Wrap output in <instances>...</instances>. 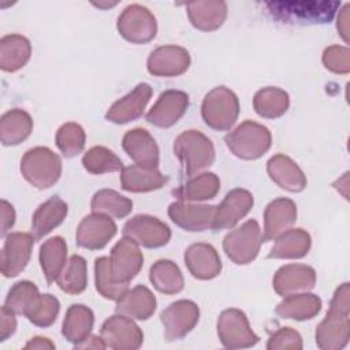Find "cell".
Masks as SVG:
<instances>
[{
    "label": "cell",
    "mask_w": 350,
    "mask_h": 350,
    "mask_svg": "<svg viewBox=\"0 0 350 350\" xmlns=\"http://www.w3.org/2000/svg\"><path fill=\"white\" fill-rule=\"evenodd\" d=\"M268 12L283 23H327L340 7L339 1H268Z\"/></svg>",
    "instance_id": "cell-1"
},
{
    "label": "cell",
    "mask_w": 350,
    "mask_h": 350,
    "mask_svg": "<svg viewBox=\"0 0 350 350\" xmlns=\"http://www.w3.org/2000/svg\"><path fill=\"white\" fill-rule=\"evenodd\" d=\"M174 153L183 167V174L189 178L208 168L215 161L212 141L198 130L180 133L175 138Z\"/></svg>",
    "instance_id": "cell-2"
},
{
    "label": "cell",
    "mask_w": 350,
    "mask_h": 350,
    "mask_svg": "<svg viewBox=\"0 0 350 350\" xmlns=\"http://www.w3.org/2000/svg\"><path fill=\"white\" fill-rule=\"evenodd\" d=\"M224 141L234 156L243 160H256L269 150L272 135L265 126L245 120L230 131Z\"/></svg>",
    "instance_id": "cell-3"
},
{
    "label": "cell",
    "mask_w": 350,
    "mask_h": 350,
    "mask_svg": "<svg viewBox=\"0 0 350 350\" xmlns=\"http://www.w3.org/2000/svg\"><path fill=\"white\" fill-rule=\"evenodd\" d=\"M21 172L34 187L48 189L53 186L62 175V160L49 148L36 146L23 154Z\"/></svg>",
    "instance_id": "cell-4"
},
{
    "label": "cell",
    "mask_w": 350,
    "mask_h": 350,
    "mask_svg": "<svg viewBox=\"0 0 350 350\" xmlns=\"http://www.w3.org/2000/svg\"><path fill=\"white\" fill-rule=\"evenodd\" d=\"M239 115V100L226 86H216L206 93L201 105V116L205 124L217 131L230 130Z\"/></svg>",
    "instance_id": "cell-5"
},
{
    "label": "cell",
    "mask_w": 350,
    "mask_h": 350,
    "mask_svg": "<svg viewBox=\"0 0 350 350\" xmlns=\"http://www.w3.org/2000/svg\"><path fill=\"white\" fill-rule=\"evenodd\" d=\"M262 242V232L258 223L250 219L224 237L223 249L232 262L246 265L257 257Z\"/></svg>",
    "instance_id": "cell-6"
},
{
    "label": "cell",
    "mask_w": 350,
    "mask_h": 350,
    "mask_svg": "<svg viewBox=\"0 0 350 350\" xmlns=\"http://www.w3.org/2000/svg\"><path fill=\"white\" fill-rule=\"evenodd\" d=\"M217 336L226 349H246L258 343L246 314L235 308L226 309L217 319Z\"/></svg>",
    "instance_id": "cell-7"
},
{
    "label": "cell",
    "mask_w": 350,
    "mask_h": 350,
    "mask_svg": "<svg viewBox=\"0 0 350 350\" xmlns=\"http://www.w3.org/2000/svg\"><path fill=\"white\" fill-rule=\"evenodd\" d=\"M119 34L133 44H146L157 33V22L149 8L141 4L127 5L118 18Z\"/></svg>",
    "instance_id": "cell-8"
},
{
    "label": "cell",
    "mask_w": 350,
    "mask_h": 350,
    "mask_svg": "<svg viewBox=\"0 0 350 350\" xmlns=\"http://www.w3.org/2000/svg\"><path fill=\"white\" fill-rule=\"evenodd\" d=\"M123 237L130 238L138 246L148 249L161 247L171 239L170 227L150 215H137L123 226Z\"/></svg>",
    "instance_id": "cell-9"
},
{
    "label": "cell",
    "mask_w": 350,
    "mask_h": 350,
    "mask_svg": "<svg viewBox=\"0 0 350 350\" xmlns=\"http://www.w3.org/2000/svg\"><path fill=\"white\" fill-rule=\"evenodd\" d=\"M107 347L113 350H137L144 342L142 329L124 314H113L107 319L100 329Z\"/></svg>",
    "instance_id": "cell-10"
},
{
    "label": "cell",
    "mask_w": 350,
    "mask_h": 350,
    "mask_svg": "<svg viewBox=\"0 0 350 350\" xmlns=\"http://www.w3.org/2000/svg\"><path fill=\"white\" fill-rule=\"evenodd\" d=\"M200 308L190 299H179L170 304L160 314L167 340H179L185 338L198 323Z\"/></svg>",
    "instance_id": "cell-11"
},
{
    "label": "cell",
    "mask_w": 350,
    "mask_h": 350,
    "mask_svg": "<svg viewBox=\"0 0 350 350\" xmlns=\"http://www.w3.org/2000/svg\"><path fill=\"white\" fill-rule=\"evenodd\" d=\"M350 312L329 305L324 320L316 328V345L321 350H340L350 339Z\"/></svg>",
    "instance_id": "cell-12"
},
{
    "label": "cell",
    "mask_w": 350,
    "mask_h": 350,
    "mask_svg": "<svg viewBox=\"0 0 350 350\" xmlns=\"http://www.w3.org/2000/svg\"><path fill=\"white\" fill-rule=\"evenodd\" d=\"M116 231V223L109 216L93 212L78 224L75 241L83 249L100 250L113 238Z\"/></svg>",
    "instance_id": "cell-13"
},
{
    "label": "cell",
    "mask_w": 350,
    "mask_h": 350,
    "mask_svg": "<svg viewBox=\"0 0 350 350\" xmlns=\"http://www.w3.org/2000/svg\"><path fill=\"white\" fill-rule=\"evenodd\" d=\"M253 204L254 200L249 190L241 187L230 190L215 209L212 230L220 231L235 227V224L250 212Z\"/></svg>",
    "instance_id": "cell-14"
},
{
    "label": "cell",
    "mask_w": 350,
    "mask_h": 350,
    "mask_svg": "<svg viewBox=\"0 0 350 350\" xmlns=\"http://www.w3.org/2000/svg\"><path fill=\"white\" fill-rule=\"evenodd\" d=\"M36 238L29 232H11L1 250V273L4 278L18 276L27 265Z\"/></svg>",
    "instance_id": "cell-15"
},
{
    "label": "cell",
    "mask_w": 350,
    "mask_h": 350,
    "mask_svg": "<svg viewBox=\"0 0 350 350\" xmlns=\"http://www.w3.org/2000/svg\"><path fill=\"white\" fill-rule=\"evenodd\" d=\"M111 272L113 278L129 284L134 279L144 265V256L139 246L127 237H123L115 243L109 256Z\"/></svg>",
    "instance_id": "cell-16"
},
{
    "label": "cell",
    "mask_w": 350,
    "mask_h": 350,
    "mask_svg": "<svg viewBox=\"0 0 350 350\" xmlns=\"http://www.w3.org/2000/svg\"><path fill=\"white\" fill-rule=\"evenodd\" d=\"M189 96L182 90L163 92L146 113V120L160 129L174 126L187 111Z\"/></svg>",
    "instance_id": "cell-17"
},
{
    "label": "cell",
    "mask_w": 350,
    "mask_h": 350,
    "mask_svg": "<svg viewBox=\"0 0 350 350\" xmlns=\"http://www.w3.org/2000/svg\"><path fill=\"white\" fill-rule=\"evenodd\" d=\"M150 85L142 82L138 83L130 93L123 96L120 100L115 101L107 111L105 119L115 124H124L133 122L142 116L150 97H152Z\"/></svg>",
    "instance_id": "cell-18"
},
{
    "label": "cell",
    "mask_w": 350,
    "mask_h": 350,
    "mask_svg": "<svg viewBox=\"0 0 350 350\" xmlns=\"http://www.w3.org/2000/svg\"><path fill=\"white\" fill-rule=\"evenodd\" d=\"M215 205L205 204H190L186 201H176L170 204L168 216L170 219L185 231H205L212 230Z\"/></svg>",
    "instance_id": "cell-19"
},
{
    "label": "cell",
    "mask_w": 350,
    "mask_h": 350,
    "mask_svg": "<svg viewBox=\"0 0 350 350\" xmlns=\"http://www.w3.org/2000/svg\"><path fill=\"white\" fill-rule=\"evenodd\" d=\"M190 66L187 49L178 45H163L156 48L148 57L146 68L154 77H178Z\"/></svg>",
    "instance_id": "cell-20"
},
{
    "label": "cell",
    "mask_w": 350,
    "mask_h": 350,
    "mask_svg": "<svg viewBox=\"0 0 350 350\" xmlns=\"http://www.w3.org/2000/svg\"><path fill=\"white\" fill-rule=\"evenodd\" d=\"M316 284V271L306 264H286L273 276V290L280 297L309 291Z\"/></svg>",
    "instance_id": "cell-21"
},
{
    "label": "cell",
    "mask_w": 350,
    "mask_h": 350,
    "mask_svg": "<svg viewBox=\"0 0 350 350\" xmlns=\"http://www.w3.org/2000/svg\"><path fill=\"white\" fill-rule=\"evenodd\" d=\"M185 264L189 272L200 280H211L221 272V260L216 249L204 242L190 245L185 252Z\"/></svg>",
    "instance_id": "cell-22"
},
{
    "label": "cell",
    "mask_w": 350,
    "mask_h": 350,
    "mask_svg": "<svg viewBox=\"0 0 350 350\" xmlns=\"http://www.w3.org/2000/svg\"><path fill=\"white\" fill-rule=\"evenodd\" d=\"M122 146L135 164L146 168H157L160 159L159 146L148 130L141 127L129 130L123 135Z\"/></svg>",
    "instance_id": "cell-23"
},
{
    "label": "cell",
    "mask_w": 350,
    "mask_h": 350,
    "mask_svg": "<svg viewBox=\"0 0 350 350\" xmlns=\"http://www.w3.org/2000/svg\"><path fill=\"white\" fill-rule=\"evenodd\" d=\"M297 220V205L293 200L280 197L271 201L264 211V234L262 239L272 241Z\"/></svg>",
    "instance_id": "cell-24"
},
{
    "label": "cell",
    "mask_w": 350,
    "mask_h": 350,
    "mask_svg": "<svg viewBox=\"0 0 350 350\" xmlns=\"http://www.w3.org/2000/svg\"><path fill=\"white\" fill-rule=\"evenodd\" d=\"M267 172L269 178L282 189L298 193L306 187V176L298 164L288 156L278 153L267 163Z\"/></svg>",
    "instance_id": "cell-25"
},
{
    "label": "cell",
    "mask_w": 350,
    "mask_h": 350,
    "mask_svg": "<svg viewBox=\"0 0 350 350\" xmlns=\"http://www.w3.org/2000/svg\"><path fill=\"white\" fill-rule=\"evenodd\" d=\"M156 310L154 294L142 284L127 290L118 301L115 312L135 320H148Z\"/></svg>",
    "instance_id": "cell-26"
},
{
    "label": "cell",
    "mask_w": 350,
    "mask_h": 350,
    "mask_svg": "<svg viewBox=\"0 0 350 350\" xmlns=\"http://www.w3.org/2000/svg\"><path fill=\"white\" fill-rule=\"evenodd\" d=\"M186 7L191 25L202 31L219 29L227 18V4L221 0H197Z\"/></svg>",
    "instance_id": "cell-27"
},
{
    "label": "cell",
    "mask_w": 350,
    "mask_h": 350,
    "mask_svg": "<svg viewBox=\"0 0 350 350\" xmlns=\"http://www.w3.org/2000/svg\"><path fill=\"white\" fill-rule=\"evenodd\" d=\"M68 212L67 204L57 196L44 201L31 217V235L36 239H41L55 230L66 219Z\"/></svg>",
    "instance_id": "cell-28"
},
{
    "label": "cell",
    "mask_w": 350,
    "mask_h": 350,
    "mask_svg": "<svg viewBox=\"0 0 350 350\" xmlns=\"http://www.w3.org/2000/svg\"><path fill=\"white\" fill-rule=\"evenodd\" d=\"M168 178L157 168H146L138 164L123 167L120 171V186L126 191L146 193L163 187Z\"/></svg>",
    "instance_id": "cell-29"
},
{
    "label": "cell",
    "mask_w": 350,
    "mask_h": 350,
    "mask_svg": "<svg viewBox=\"0 0 350 350\" xmlns=\"http://www.w3.org/2000/svg\"><path fill=\"white\" fill-rule=\"evenodd\" d=\"M312 239L304 228H288L275 238V243L268 253V258L297 260L308 254Z\"/></svg>",
    "instance_id": "cell-30"
},
{
    "label": "cell",
    "mask_w": 350,
    "mask_h": 350,
    "mask_svg": "<svg viewBox=\"0 0 350 350\" xmlns=\"http://www.w3.org/2000/svg\"><path fill=\"white\" fill-rule=\"evenodd\" d=\"M321 310V299L312 293H297L283 297L275 312L283 319L304 321L313 319Z\"/></svg>",
    "instance_id": "cell-31"
},
{
    "label": "cell",
    "mask_w": 350,
    "mask_h": 350,
    "mask_svg": "<svg viewBox=\"0 0 350 350\" xmlns=\"http://www.w3.org/2000/svg\"><path fill=\"white\" fill-rule=\"evenodd\" d=\"M220 190V179L213 172H202L191 176L187 182L172 190V196L179 201H205L212 200Z\"/></svg>",
    "instance_id": "cell-32"
},
{
    "label": "cell",
    "mask_w": 350,
    "mask_h": 350,
    "mask_svg": "<svg viewBox=\"0 0 350 350\" xmlns=\"http://www.w3.org/2000/svg\"><path fill=\"white\" fill-rule=\"evenodd\" d=\"M93 324V310L86 305L74 304L66 312L62 325V335L75 346L83 342L90 335Z\"/></svg>",
    "instance_id": "cell-33"
},
{
    "label": "cell",
    "mask_w": 350,
    "mask_h": 350,
    "mask_svg": "<svg viewBox=\"0 0 350 350\" xmlns=\"http://www.w3.org/2000/svg\"><path fill=\"white\" fill-rule=\"evenodd\" d=\"M31 44L21 34H7L0 40V68L5 72L21 70L30 59Z\"/></svg>",
    "instance_id": "cell-34"
},
{
    "label": "cell",
    "mask_w": 350,
    "mask_h": 350,
    "mask_svg": "<svg viewBox=\"0 0 350 350\" xmlns=\"http://www.w3.org/2000/svg\"><path fill=\"white\" fill-rule=\"evenodd\" d=\"M33 131L31 116L19 108L3 113L0 119V141L4 146H14L23 142Z\"/></svg>",
    "instance_id": "cell-35"
},
{
    "label": "cell",
    "mask_w": 350,
    "mask_h": 350,
    "mask_svg": "<svg viewBox=\"0 0 350 350\" xmlns=\"http://www.w3.org/2000/svg\"><path fill=\"white\" fill-rule=\"evenodd\" d=\"M40 265L46 279L51 284L56 282L59 273L67 262V243L62 237H52L46 239L40 247Z\"/></svg>",
    "instance_id": "cell-36"
},
{
    "label": "cell",
    "mask_w": 350,
    "mask_h": 350,
    "mask_svg": "<svg viewBox=\"0 0 350 350\" xmlns=\"http://www.w3.org/2000/svg\"><path fill=\"white\" fill-rule=\"evenodd\" d=\"M149 280L163 294H178L183 290L185 280L179 267L167 258L157 260L149 269Z\"/></svg>",
    "instance_id": "cell-37"
},
{
    "label": "cell",
    "mask_w": 350,
    "mask_h": 350,
    "mask_svg": "<svg viewBox=\"0 0 350 350\" xmlns=\"http://www.w3.org/2000/svg\"><path fill=\"white\" fill-rule=\"evenodd\" d=\"M290 105L288 93L275 86H267L253 97V108L256 113L264 119H276L286 113Z\"/></svg>",
    "instance_id": "cell-38"
},
{
    "label": "cell",
    "mask_w": 350,
    "mask_h": 350,
    "mask_svg": "<svg viewBox=\"0 0 350 350\" xmlns=\"http://www.w3.org/2000/svg\"><path fill=\"white\" fill-rule=\"evenodd\" d=\"M59 288L67 294H81L88 286V267L82 256H71L56 279Z\"/></svg>",
    "instance_id": "cell-39"
},
{
    "label": "cell",
    "mask_w": 350,
    "mask_h": 350,
    "mask_svg": "<svg viewBox=\"0 0 350 350\" xmlns=\"http://www.w3.org/2000/svg\"><path fill=\"white\" fill-rule=\"evenodd\" d=\"M90 208L96 213L123 219L133 211V201L115 190L103 189L96 191L92 197Z\"/></svg>",
    "instance_id": "cell-40"
},
{
    "label": "cell",
    "mask_w": 350,
    "mask_h": 350,
    "mask_svg": "<svg viewBox=\"0 0 350 350\" xmlns=\"http://www.w3.org/2000/svg\"><path fill=\"white\" fill-rule=\"evenodd\" d=\"M94 280L96 290L107 299L118 301L127 290L129 284L118 282L111 272L109 257H98L94 261Z\"/></svg>",
    "instance_id": "cell-41"
},
{
    "label": "cell",
    "mask_w": 350,
    "mask_h": 350,
    "mask_svg": "<svg viewBox=\"0 0 350 350\" xmlns=\"http://www.w3.org/2000/svg\"><path fill=\"white\" fill-rule=\"evenodd\" d=\"M60 302L52 294H38L27 306L23 316L37 327L52 325L59 314Z\"/></svg>",
    "instance_id": "cell-42"
},
{
    "label": "cell",
    "mask_w": 350,
    "mask_h": 350,
    "mask_svg": "<svg viewBox=\"0 0 350 350\" xmlns=\"http://www.w3.org/2000/svg\"><path fill=\"white\" fill-rule=\"evenodd\" d=\"M83 168L94 175L123 170L120 157L105 146H93L82 157Z\"/></svg>",
    "instance_id": "cell-43"
},
{
    "label": "cell",
    "mask_w": 350,
    "mask_h": 350,
    "mask_svg": "<svg viewBox=\"0 0 350 350\" xmlns=\"http://www.w3.org/2000/svg\"><path fill=\"white\" fill-rule=\"evenodd\" d=\"M55 141L62 154L67 159H71L78 156L83 150L86 134L82 126L74 122H68L59 127Z\"/></svg>",
    "instance_id": "cell-44"
},
{
    "label": "cell",
    "mask_w": 350,
    "mask_h": 350,
    "mask_svg": "<svg viewBox=\"0 0 350 350\" xmlns=\"http://www.w3.org/2000/svg\"><path fill=\"white\" fill-rule=\"evenodd\" d=\"M38 287L30 280L16 282L8 291L4 301V306L12 310L15 314H23L27 306L38 295Z\"/></svg>",
    "instance_id": "cell-45"
},
{
    "label": "cell",
    "mask_w": 350,
    "mask_h": 350,
    "mask_svg": "<svg viewBox=\"0 0 350 350\" xmlns=\"http://www.w3.org/2000/svg\"><path fill=\"white\" fill-rule=\"evenodd\" d=\"M323 64L335 74H347L350 71V51L347 46L331 45L323 52Z\"/></svg>",
    "instance_id": "cell-46"
},
{
    "label": "cell",
    "mask_w": 350,
    "mask_h": 350,
    "mask_svg": "<svg viewBox=\"0 0 350 350\" xmlns=\"http://www.w3.org/2000/svg\"><path fill=\"white\" fill-rule=\"evenodd\" d=\"M267 349L268 350H283V349L301 350L302 338L295 329L290 327H282L269 336L267 342Z\"/></svg>",
    "instance_id": "cell-47"
},
{
    "label": "cell",
    "mask_w": 350,
    "mask_h": 350,
    "mask_svg": "<svg viewBox=\"0 0 350 350\" xmlns=\"http://www.w3.org/2000/svg\"><path fill=\"white\" fill-rule=\"evenodd\" d=\"M16 329L15 313L7 309L4 305L0 310V342L7 340Z\"/></svg>",
    "instance_id": "cell-48"
},
{
    "label": "cell",
    "mask_w": 350,
    "mask_h": 350,
    "mask_svg": "<svg viewBox=\"0 0 350 350\" xmlns=\"http://www.w3.org/2000/svg\"><path fill=\"white\" fill-rule=\"evenodd\" d=\"M0 206H1V235L4 237L15 223V211H14V206L5 200H1Z\"/></svg>",
    "instance_id": "cell-49"
},
{
    "label": "cell",
    "mask_w": 350,
    "mask_h": 350,
    "mask_svg": "<svg viewBox=\"0 0 350 350\" xmlns=\"http://www.w3.org/2000/svg\"><path fill=\"white\" fill-rule=\"evenodd\" d=\"M349 10H350V4H345L343 8L339 11L338 22H336V29L345 42H349V21H350Z\"/></svg>",
    "instance_id": "cell-50"
},
{
    "label": "cell",
    "mask_w": 350,
    "mask_h": 350,
    "mask_svg": "<svg viewBox=\"0 0 350 350\" xmlns=\"http://www.w3.org/2000/svg\"><path fill=\"white\" fill-rule=\"evenodd\" d=\"M23 349H33V350H45V349H49V350H53L55 349V343L48 339V338H42V336H34L31 338Z\"/></svg>",
    "instance_id": "cell-51"
},
{
    "label": "cell",
    "mask_w": 350,
    "mask_h": 350,
    "mask_svg": "<svg viewBox=\"0 0 350 350\" xmlns=\"http://www.w3.org/2000/svg\"><path fill=\"white\" fill-rule=\"evenodd\" d=\"M75 349H105V343L101 336L97 335H89L83 342L74 346Z\"/></svg>",
    "instance_id": "cell-52"
},
{
    "label": "cell",
    "mask_w": 350,
    "mask_h": 350,
    "mask_svg": "<svg viewBox=\"0 0 350 350\" xmlns=\"http://www.w3.org/2000/svg\"><path fill=\"white\" fill-rule=\"evenodd\" d=\"M118 3L116 1H113V3H108V1H105V3H93V5H96V7H98V8H109V7H113V5H116Z\"/></svg>",
    "instance_id": "cell-53"
}]
</instances>
